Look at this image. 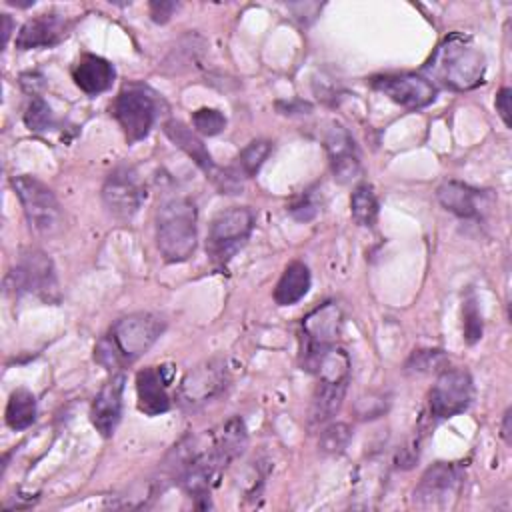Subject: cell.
Here are the masks:
<instances>
[{"mask_svg": "<svg viewBox=\"0 0 512 512\" xmlns=\"http://www.w3.org/2000/svg\"><path fill=\"white\" fill-rule=\"evenodd\" d=\"M166 320L154 312H132L118 318L98 340L94 360L106 370H118L146 354L164 334Z\"/></svg>", "mask_w": 512, "mask_h": 512, "instance_id": "obj_1", "label": "cell"}, {"mask_svg": "<svg viewBox=\"0 0 512 512\" xmlns=\"http://www.w3.org/2000/svg\"><path fill=\"white\" fill-rule=\"evenodd\" d=\"M424 70L442 86L464 92L484 82L486 56L472 36L452 32L436 46Z\"/></svg>", "mask_w": 512, "mask_h": 512, "instance_id": "obj_2", "label": "cell"}, {"mask_svg": "<svg viewBox=\"0 0 512 512\" xmlns=\"http://www.w3.org/2000/svg\"><path fill=\"white\" fill-rule=\"evenodd\" d=\"M198 212L188 196H168L156 208V246L166 262H184L196 250Z\"/></svg>", "mask_w": 512, "mask_h": 512, "instance_id": "obj_3", "label": "cell"}, {"mask_svg": "<svg viewBox=\"0 0 512 512\" xmlns=\"http://www.w3.org/2000/svg\"><path fill=\"white\" fill-rule=\"evenodd\" d=\"M110 112L120 124L126 140L132 144L146 138L152 130L160 114V98L148 86L130 84L114 98Z\"/></svg>", "mask_w": 512, "mask_h": 512, "instance_id": "obj_4", "label": "cell"}, {"mask_svg": "<svg viewBox=\"0 0 512 512\" xmlns=\"http://www.w3.org/2000/svg\"><path fill=\"white\" fill-rule=\"evenodd\" d=\"M254 228V214L244 206H232L218 212L208 228L206 254L216 266H226L246 244Z\"/></svg>", "mask_w": 512, "mask_h": 512, "instance_id": "obj_5", "label": "cell"}, {"mask_svg": "<svg viewBox=\"0 0 512 512\" xmlns=\"http://www.w3.org/2000/svg\"><path fill=\"white\" fill-rule=\"evenodd\" d=\"M30 228L38 234H54L62 224V208L54 192L34 176L22 174L10 180Z\"/></svg>", "mask_w": 512, "mask_h": 512, "instance_id": "obj_6", "label": "cell"}, {"mask_svg": "<svg viewBox=\"0 0 512 512\" xmlns=\"http://www.w3.org/2000/svg\"><path fill=\"white\" fill-rule=\"evenodd\" d=\"M230 382L224 358H208L188 370L178 386V406L182 410H198L218 398Z\"/></svg>", "mask_w": 512, "mask_h": 512, "instance_id": "obj_7", "label": "cell"}, {"mask_svg": "<svg viewBox=\"0 0 512 512\" xmlns=\"http://www.w3.org/2000/svg\"><path fill=\"white\" fill-rule=\"evenodd\" d=\"M6 288L14 292V296L36 294L42 300L58 298V284L52 260L42 250H28L20 256L18 264L6 276Z\"/></svg>", "mask_w": 512, "mask_h": 512, "instance_id": "obj_8", "label": "cell"}, {"mask_svg": "<svg viewBox=\"0 0 512 512\" xmlns=\"http://www.w3.org/2000/svg\"><path fill=\"white\" fill-rule=\"evenodd\" d=\"M464 482V470L454 462L432 464L416 484L412 502L422 510H444L454 504Z\"/></svg>", "mask_w": 512, "mask_h": 512, "instance_id": "obj_9", "label": "cell"}, {"mask_svg": "<svg viewBox=\"0 0 512 512\" xmlns=\"http://www.w3.org/2000/svg\"><path fill=\"white\" fill-rule=\"evenodd\" d=\"M474 398V382L466 370L458 368H444L428 396L430 416L432 420H448L456 414L468 410Z\"/></svg>", "mask_w": 512, "mask_h": 512, "instance_id": "obj_10", "label": "cell"}, {"mask_svg": "<svg viewBox=\"0 0 512 512\" xmlns=\"http://www.w3.org/2000/svg\"><path fill=\"white\" fill-rule=\"evenodd\" d=\"M146 200V188L132 166H116L102 184V202L118 220H130Z\"/></svg>", "mask_w": 512, "mask_h": 512, "instance_id": "obj_11", "label": "cell"}, {"mask_svg": "<svg viewBox=\"0 0 512 512\" xmlns=\"http://www.w3.org/2000/svg\"><path fill=\"white\" fill-rule=\"evenodd\" d=\"M370 84L374 90L382 92L392 102H396L408 110L424 108V106L432 104L438 96V88L428 78L414 74V72L372 76Z\"/></svg>", "mask_w": 512, "mask_h": 512, "instance_id": "obj_12", "label": "cell"}, {"mask_svg": "<svg viewBox=\"0 0 512 512\" xmlns=\"http://www.w3.org/2000/svg\"><path fill=\"white\" fill-rule=\"evenodd\" d=\"M342 328V310L336 302H324L310 310L302 318V334H304V362L336 344V338Z\"/></svg>", "mask_w": 512, "mask_h": 512, "instance_id": "obj_13", "label": "cell"}, {"mask_svg": "<svg viewBox=\"0 0 512 512\" xmlns=\"http://www.w3.org/2000/svg\"><path fill=\"white\" fill-rule=\"evenodd\" d=\"M324 146L330 158L334 180L340 184L356 180L360 174V154L352 134L340 122H330L324 132Z\"/></svg>", "mask_w": 512, "mask_h": 512, "instance_id": "obj_14", "label": "cell"}, {"mask_svg": "<svg viewBox=\"0 0 512 512\" xmlns=\"http://www.w3.org/2000/svg\"><path fill=\"white\" fill-rule=\"evenodd\" d=\"M172 380V366H148L136 374L138 410L146 416H160L170 410L168 382Z\"/></svg>", "mask_w": 512, "mask_h": 512, "instance_id": "obj_15", "label": "cell"}, {"mask_svg": "<svg viewBox=\"0 0 512 512\" xmlns=\"http://www.w3.org/2000/svg\"><path fill=\"white\" fill-rule=\"evenodd\" d=\"M70 32L68 20L58 12H44L38 14L22 24L16 34V48L18 50H32V48H52L60 44Z\"/></svg>", "mask_w": 512, "mask_h": 512, "instance_id": "obj_16", "label": "cell"}, {"mask_svg": "<svg viewBox=\"0 0 512 512\" xmlns=\"http://www.w3.org/2000/svg\"><path fill=\"white\" fill-rule=\"evenodd\" d=\"M126 376L122 372L112 374V378L100 388L92 406L90 422L104 436L110 438L122 418V396H124Z\"/></svg>", "mask_w": 512, "mask_h": 512, "instance_id": "obj_17", "label": "cell"}, {"mask_svg": "<svg viewBox=\"0 0 512 512\" xmlns=\"http://www.w3.org/2000/svg\"><path fill=\"white\" fill-rule=\"evenodd\" d=\"M116 78L114 66L96 54H82L72 66L74 84L88 96H96L106 92Z\"/></svg>", "mask_w": 512, "mask_h": 512, "instance_id": "obj_18", "label": "cell"}, {"mask_svg": "<svg viewBox=\"0 0 512 512\" xmlns=\"http://www.w3.org/2000/svg\"><path fill=\"white\" fill-rule=\"evenodd\" d=\"M438 202L444 210L456 214L458 218H478L484 194L464 182L446 180L436 190Z\"/></svg>", "mask_w": 512, "mask_h": 512, "instance_id": "obj_19", "label": "cell"}, {"mask_svg": "<svg viewBox=\"0 0 512 512\" xmlns=\"http://www.w3.org/2000/svg\"><path fill=\"white\" fill-rule=\"evenodd\" d=\"M164 134L170 138V142H174V146H178L186 156H190L194 160V164L208 176L212 178L218 170V166L214 164L208 148L204 146V142L194 134V130H190L184 122L172 118L168 122H164L162 126Z\"/></svg>", "mask_w": 512, "mask_h": 512, "instance_id": "obj_20", "label": "cell"}, {"mask_svg": "<svg viewBox=\"0 0 512 512\" xmlns=\"http://www.w3.org/2000/svg\"><path fill=\"white\" fill-rule=\"evenodd\" d=\"M308 372H314L320 382L348 384L350 382V356L342 346H328L310 360L302 362Z\"/></svg>", "mask_w": 512, "mask_h": 512, "instance_id": "obj_21", "label": "cell"}, {"mask_svg": "<svg viewBox=\"0 0 512 512\" xmlns=\"http://www.w3.org/2000/svg\"><path fill=\"white\" fill-rule=\"evenodd\" d=\"M310 284H312V276L308 266L300 260H294L286 266V270L282 272L274 288V302L278 306H292L308 294Z\"/></svg>", "mask_w": 512, "mask_h": 512, "instance_id": "obj_22", "label": "cell"}, {"mask_svg": "<svg viewBox=\"0 0 512 512\" xmlns=\"http://www.w3.org/2000/svg\"><path fill=\"white\" fill-rule=\"evenodd\" d=\"M348 384H332V382H320L316 384V390L312 394L310 404V424L318 426L328 422L336 412L340 410L344 396H346Z\"/></svg>", "mask_w": 512, "mask_h": 512, "instance_id": "obj_23", "label": "cell"}, {"mask_svg": "<svg viewBox=\"0 0 512 512\" xmlns=\"http://www.w3.org/2000/svg\"><path fill=\"white\" fill-rule=\"evenodd\" d=\"M4 418H6V424L12 430H24V428L32 426L34 420H36V398H34V394L26 388L14 390L8 398Z\"/></svg>", "mask_w": 512, "mask_h": 512, "instance_id": "obj_24", "label": "cell"}, {"mask_svg": "<svg viewBox=\"0 0 512 512\" xmlns=\"http://www.w3.org/2000/svg\"><path fill=\"white\" fill-rule=\"evenodd\" d=\"M378 198L370 184H358L350 196V214L358 226L372 228L378 218Z\"/></svg>", "mask_w": 512, "mask_h": 512, "instance_id": "obj_25", "label": "cell"}, {"mask_svg": "<svg viewBox=\"0 0 512 512\" xmlns=\"http://www.w3.org/2000/svg\"><path fill=\"white\" fill-rule=\"evenodd\" d=\"M272 152V142L270 140H252L248 146H244V150L238 156V172L244 178H252L258 174V170L262 168V164L266 162V158Z\"/></svg>", "mask_w": 512, "mask_h": 512, "instance_id": "obj_26", "label": "cell"}, {"mask_svg": "<svg viewBox=\"0 0 512 512\" xmlns=\"http://www.w3.org/2000/svg\"><path fill=\"white\" fill-rule=\"evenodd\" d=\"M448 364V358L442 350L436 348H422V350H414L410 354V358L406 360L404 368L406 372H414V374H426V372H436V370H444Z\"/></svg>", "mask_w": 512, "mask_h": 512, "instance_id": "obj_27", "label": "cell"}, {"mask_svg": "<svg viewBox=\"0 0 512 512\" xmlns=\"http://www.w3.org/2000/svg\"><path fill=\"white\" fill-rule=\"evenodd\" d=\"M352 438V428L346 422H334L320 432L318 448L324 454H340L346 450Z\"/></svg>", "mask_w": 512, "mask_h": 512, "instance_id": "obj_28", "label": "cell"}, {"mask_svg": "<svg viewBox=\"0 0 512 512\" xmlns=\"http://www.w3.org/2000/svg\"><path fill=\"white\" fill-rule=\"evenodd\" d=\"M24 124L32 132H44L54 126V114L52 108L46 104L44 98L36 96L28 102L26 112H24Z\"/></svg>", "mask_w": 512, "mask_h": 512, "instance_id": "obj_29", "label": "cell"}, {"mask_svg": "<svg viewBox=\"0 0 512 512\" xmlns=\"http://www.w3.org/2000/svg\"><path fill=\"white\" fill-rule=\"evenodd\" d=\"M192 126L204 136H216L226 128V116L216 108H198L192 112Z\"/></svg>", "mask_w": 512, "mask_h": 512, "instance_id": "obj_30", "label": "cell"}, {"mask_svg": "<svg viewBox=\"0 0 512 512\" xmlns=\"http://www.w3.org/2000/svg\"><path fill=\"white\" fill-rule=\"evenodd\" d=\"M288 212L298 222H310L320 212V202L312 190H304L288 204Z\"/></svg>", "mask_w": 512, "mask_h": 512, "instance_id": "obj_31", "label": "cell"}, {"mask_svg": "<svg viewBox=\"0 0 512 512\" xmlns=\"http://www.w3.org/2000/svg\"><path fill=\"white\" fill-rule=\"evenodd\" d=\"M462 318H464V340L468 344H474L482 338V316L476 306L474 296H470L462 306Z\"/></svg>", "mask_w": 512, "mask_h": 512, "instance_id": "obj_32", "label": "cell"}, {"mask_svg": "<svg viewBox=\"0 0 512 512\" xmlns=\"http://www.w3.org/2000/svg\"><path fill=\"white\" fill-rule=\"evenodd\" d=\"M150 18L156 22V24H166L174 10H178V2H170V0H154L150 2Z\"/></svg>", "mask_w": 512, "mask_h": 512, "instance_id": "obj_33", "label": "cell"}, {"mask_svg": "<svg viewBox=\"0 0 512 512\" xmlns=\"http://www.w3.org/2000/svg\"><path fill=\"white\" fill-rule=\"evenodd\" d=\"M510 100H512V90H510L508 86L500 88L498 94H496V100H494L496 112H498V116L502 118V122H504L506 128L512 126V120H510Z\"/></svg>", "mask_w": 512, "mask_h": 512, "instance_id": "obj_34", "label": "cell"}, {"mask_svg": "<svg viewBox=\"0 0 512 512\" xmlns=\"http://www.w3.org/2000/svg\"><path fill=\"white\" fill-rule=\"evenodd\" d=\"M276 108L280 114L286 116H300V114H310L312 112V104L304 102V100H290V102H276Z\"/></svg>", "mask_w": 512, "mask_h": 512, "instance_id": "obj_35", "label": "cell"}, {"mask_svg": "<svg viewBox=\"0 0 512 512\" xmlns=\"http://www.w3.org/2000/svg\"><path fill=\"white\" fill-rule=\"evenodd\" d=\"M20 86L32 94V98L38 96V92L44 88V76L38 72H26L20 76Z\"/></svg>", "mask_w": 512, "mask_h": 512, "instance_id": "obj_36", "label": "cell"}, {"mask_svg": "<svg viewBox=\"0 0 512 512\" xmlns=\"http://www.w3.org/2000/svg\"><path fill=\"white\" fill-rule=\"evenodd\" d=\"M510 420H512V408H508V410L504 412V418H502V432H500V436L504 438L506 444H512V438H510Z\"/></svg>", "mask_w": 512, "mask_h": 512, "instance_id": "obj_37", "label": "cell"}, {"mask_svg": "<svg viewBox=\"0 0 512 512\" xmlns=\"http://www.w3.org/2000/svg\"><path fill=\"white\" fill-rule=\"evenodd\" d=\"M2 22H4V28H2V44L8 42L10 38V32H12V18L8 14H2Z\"/></svg>", "mask_w": 512, "mask_h": 512, "instance_id": "obj_38", "label": "cell"}, {"mask_svg": "<svg viewBox=\"0 0 512 512\" xmlns=\"http://www.w3.org/2000/svg\"><path fill=\"white\" fill-rule=\"evenodd\" d=\"M8 4H12V6H18V8H28V6H34V0H30V2H18V0H8Z\"/></svg>", "mask_w": 512, "mask_h": 512, "instance_id": "obj_39", "label": "cell"}]
</instances>
